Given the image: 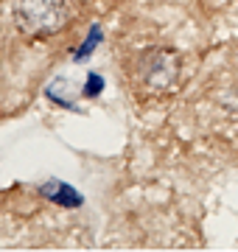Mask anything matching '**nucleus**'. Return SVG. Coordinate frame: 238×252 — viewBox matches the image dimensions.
Wrapping results in <instances>:
<instances>
[{"label": "nucleus", "instance_id": "obj_1", "mask_svg": "<svg viewBox=\"0 0 238 252\" xmlns=\"http://www.w3.org/2000/svg\"><path fill=\"white\" fill-rule=\"evenodd\" d=\"M76 0H14V23L26 36H51L70 26Z\"/></svg>", "mask_w": 238, "mask_h": 252}, {"label": "nucleus", "instance_id": "obj_2", "mask_svg": "<svg viewBox=\"0 0 238 252\" xmlns=\"http://www.w3.org/2000/svg\"><path fill=\"white\" fill-rule=\"evenodd\" d=\"M138 76H140V84L149 93L163 95V93L174 87L177 76H179V59H177V54L165 51V48L146 51L138 62Z\"/></svg>", "mask_w": 238, "mask_h": 252}, {"label": "nucleus", "instance_id": "obj_3", "mask_svg": "<svg viewBox=\"0 0 238 252\" xmlns=\"http://www.w3.org/2000/svg\"><path fill=\"white\" fill-rule=\"evenodd\" d=\"M39 193L48 196V199H54L56 205H64V207H79L82 205V196H79L70 185H62V182H48Z\"/></svg>", "mask_w": 238, "mask_h": 252}, {"label": "nucleus", "instance_id": "obj_4", "mask_svg": "<svg viewBox=\"0 0 238 252\" xmlns=\"http://www.w3.org/2000/svg\"><path fill=\"white\" fill-rule=\"evenodd\" d=\"M98 90H101V79L98 76H90V84H87V90L84 93H87V95H95Z\"/></svg>", "mask_w": 238, "mask_h": 252}]
</instances>
